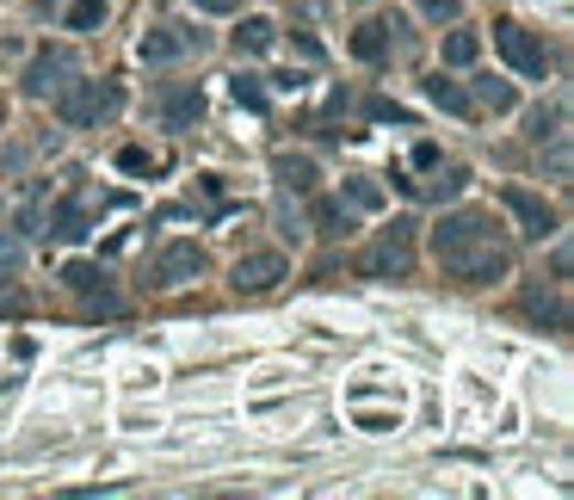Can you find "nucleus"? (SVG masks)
I'll return each mask as SVG.
<instances>
[{
    "instance_id": "7",
    "label": "nucleus",
    "mask_w": 574,
    "mask_h": 500,
    "mask_svg": "<svg viewBox=\"0 0 574 500\" xmlns=\"http://www.w3.org/2000/svg\"><path fill=\"white\" fill-rule=\"evenodd\" d=\"M500 204L512 210V222H519V235H526V241H550V235L562 229L556 210H550L538 192H526V186H507V192H500Z\"/></svg>"
},
{
    "instance_id": "13",
    "label": "nucleus",
    "mask_w": 574,
    "mask_h": 500,
    "mask_svg": "<svg viewBox=\"0 0 574 500\" xmlns=\"http://www.w3.org/2000/svg\"><path fill=\"white\" fill-rule=\"evenodd\" d=\"M272 173H279V186L296 192V198H310L315 180H322V167H315V155H296V149H284L279 161H272Z\"/></svg>"
},
{
    "instance_id": "20",
    "label": "nucleus",
    "mask_w": 574,
    "mask_h": 500,
    "mask_svg": "<svg viewBox=\"0 0 574 500\" xmlns=\"http://www.w3.org/2000/svg\"><path fill=\"white\" fill-rule=\"evenodd\" d=\"M526 315L531 322H543V328H568V303H562V291H526Z\"/></svg>"
},
{
    "instance_id": "3",
    "label": "nucleus",
    "mask_w": 574,
    "mask_h": 500,
    "mask_svg": "<svg viewBox=\"0 0 574 500\" xmlns=\"http://www.w3.org/2000/svg\"><path fill=\"white\" fill-rule=\"evenodd\" d=\"M414 217H396V229L377 241V248L358 253V279H408L414 272Z\"/></svg>"
},
{
    "instance_id": "12",
    "label": "nucleus",
    "mask_w": 574,
    "mask_h": 500,
    "mask_svg": "<svg viewBox=\"0 0 574 500\" xmlns=\"http://www.w3.org/2000/svg\"><path fill=\"white\" fill-rule=\"evenodd\" d=\"M44 235H56V241H87V235H94V192H75V198L50 204Z\"/></svg>"
},
{
    "instance_id": "25",
    "label": "nucleus",
    "mask_w": 574,
    "mask_h": 500,
    "mask_svg": "<svg viewBox=\"0 0 574 500\" xmlns=\"http://www.w3.org/2000/svg\"><path fill=\"white\" fill-rule=\"evenodd\" d=\"M63 25L68 32H99V25H106V0H75L63 13Z\"/></svg>"
},
{
    "instance_id": "27",
    "label": "nucleus",
    "mask_w": 574,
    "mask_h": 500,
    "mask_svg": "<svg viewBox=\"0 0 574 500\" xmlns=\"http://www.w3.org/2000/svg\"><path fill=\"white\" fill-rule=\"evenodd\" d=\"M25 267V235L19 229H0V279H13Z\"/></svg>"
},
{
    "instance_id": "28",
    "label": "nucleus",
    "mask_w": 574,
    "mask_h": 500,
    "mask_svg": "<svg viewBox=\"0 0 574 500\" xmlns=\"http://www.w3.org/2000/svg\"><path fill=\"white\" fill-rule=\"evenodd\" d=\"M229 94H235V106L266 111V80H260V75H235V80H229Z\"/></svg>"
},
{
    "instance_id": "11",
    "label": "nucleus",
    "mask_w": 574,
    "mask_h": 500,
    "mask_svg": "<svg viewBox=\"0 0 574 500\" xmlns=\"http://www.w3.org/2000/svg\"><path fill=\"white\" fill-rule=\"evenodd\" d=\"M155 118L167 130H186V124H198L204 118V94H198V80H167L155 94Z\"/></svg>"
},
{
    "instance_id": "1",
    "label": "nucleus",
    "mask_w": 574,
    "mask_h": 500,
    "mask_svg": "<svg viewBox=\"0 0 574 500\" xmlns=\"http://www.w3.org/2000/svg\"><path fill=\"white\" fill-rule=\"evenodd\" d=\"M118 106H124L118 80H94V75H75L63 94H56V118H63L68 130H99L106 118H118Z\"/></svg>"
},
{
    "instance_id": "5",
    "label": "nucleus",
    "mask_w": 574,
    "mask_h": 500,
    "mask_svg": "<svg viewBox=\"0 0 574 500\" xmlns=\"http://www.w3.org/2000/svg\"><path fill=\"white\" fill-rule=\"evenodd\" d=\"M198 50H204V32H198V25H180V19H173V25L142 32L137 56H142L149 68H161V63H180V56H198Z\"/></svg>"
},
{
    "instance_id": "33",
    "label": "nucleus",
    "mask_w": 574,
    "mask_h": 500,
    "mask_svg": "<svg viewBox=\"0 0 574 500\" xmlns=\"http://www.w3.org/2000/svg\"><path fill=\"white\" fill-rule=\"evenodd\" d=\"M303 80H310V75H296V68H284V75H272V87H279V94H303Z\"/></svg>"
},
{
    "instance_id": "19",
    "label": "nucleus",
    "mask_w": 574,
    "mask_h": 500,
    "mask_svg": "<svg viewBox=\"0 0 574 500\" xmlns=\"http://www.w3.org/2000/svg\"><path fill=\"white\" fill-rule=\"evenodd\" d=\"M353 56L358 63H383L389 56V19H365L353 32Z\"/></svg>"
},
{
    "instance_id": "32",
    "label": "nucleus",
    "mask_w": 574,
    "mask_h": 500,
    "mask_svg": "<svg viewBox=\"0 0 574 500\" xmlns=\"http://www.w3.org/2000/svg\"><path fill=\"white\" fill-rule=\"evenodd\" d=\"M118 167H124V173H149L155 161H149V149H124V155H118Z\"/></svg>"
},
{
    "instance_id": "9",
    "label": "nucleus",
    "mask_w": 574,
    "mask_h": 500,
    "mask_svg": "<svg viewBox=\"0 0 574 500\" xmlns=\"http://www.w3.org/2000/svg\"><path fill=\"white\" fill-rule=\"evenodd\" d=\"M75 80V56L68 50H37L32 68H25V99H56Z\"/></svg>"
},
{
    "instance_id": "15",
    "label": "nucleus",
    "mask_w": 574,
    "mask_h": 500,
    "mask_svg": "<svg viewBox=\"0 0 574 500\" xmlns=\"http://www.w3.org/2000/svg\"><path fill=\"white\" fill-rule=\"evenodd\" d=\"M310 222L327 235V241H340V235H353V229H358V210H353L346 198H315Z\"/></svg>"
},
{
    "instance_id": "18",
    "label": "nucleus",
    "mask_w": 574,
    "mask_h": 500,
    "mask_svg": "<svg viewBox=\"0 0 574 500\" xmlns=\"http://www.w3.org/2000/svg\"><path fill=\"white\" fill-rule=\"evenodd\" d=\"M464 186H469L464 167H438L433 180H414V192H420V198H433V204H457V198H464Z\"/></svg>"
},
{
    "instance_id": "10",
    "label": "nucleus",
    "mask_w": 574,
    "mask_h": 500,
    "mask_svg": "<svg viewBox=\"0 0 574 500\" xmlns=\"http://www.w3.org/2000/svg\"><path fill=\"white\" fill-rule=\"evenodd\" d=\"M481 235H495V217H488V210H445V217L433 222V253L469 248Z\"/></svg>"
},
{
    "instance_id": "23",
    "label": "nucleus",
    "mask_w": 574,
    "mask_h": 500,
    "mask_svg": "<svg viewBox=\"0 0 574 500\" xmlns=\"http://www.w3.org/2000/svg\"><path fill=\"white\" fill-rule=\"evenodd\" d=\"M438 56H445V68H469V63L481 56V37H476V32H445Z\"/></svg>"
},
{
    "instance_id": "6",
    "label": "nucleus",
    "mask_w": 574,
    "mask_h": 500,
    "mask_svg": "<svg viewBox=\"0 0 574 500\" xmlns=\"http://www.w3.org/2000/svg\"><path fill=\"white\" fill-rule=\"evenodd\" d=\"M204 248L198 241H167V248L155 253V272H149V284L155 291H180V284H192V279H204Z\"/></svg>"
},
{
    "instance_id": "16",
    "label": "nucleus",
    "mask_w": 574,
    "mask_h": 500,
    "mask_svg": "<svg viewBox=\"0 0 574 500\" xmlns=\"http://www.w3.org/2000/svg\"><path fill=\"white\" fill-rule=\"evenodd\" d=\"M469 99L476 106H488L495 118H507V111H519V87L512 80H500V75H476V87H469Z\"/></svg>"
},
{
    "instance_id": "31",
    "label": "nucleus",
    "mask_w": 574,
    "mask_h": 500,
    "mask_svg": "<svg viewBox=\"0 0 574 500\" xmlns=\"http://www.w3.org/2000/svg\"><path fill=\"white\" fill-rule=\"evenodd\" d=\"M371 118L377 124H414V118H408L402 106H389V99H371Z\"/></svg>"
},
{
    "instance_id": "24",
    "label": "nucleus",
    "mask_w": 574,
    "mask_h": 500,
    "mask_svg": "<svg viewBox=\"0 0 574 500\" xmlns=\"http://www.w3.org/2000/svg\"><path fill=\"white\" fill-rule=\"evenodd\" d=\"M538 149H543V173H550V180H568V173H574V155H568V130H556V137H543Z\"/></svg>"
},
{
    "instance_id": "8",
    "label": "nucleus",
    "mask_w": 574,
    "mask_h": 500,
    "mask_svg": "<svg viewBox=\"0 0 574 500\" xmlns=\"http://www.w3.org/2000/svg\"><path fill=\"white\" fill-rule=\"evenodd\" d=\"M284 272H291V260H284L279 248H253V253H241V260H235V279L229 284L241 291V297H260V291H272Z\"/></svg>"
},
{
    "instance_id": "2",
    "label": "nucleus",
    "mask_w": 574,
    "mask_h": 500,
    "mask_svg": "<svg viewBox=\"0 0 574 500\" xmlns=\"http://www.w3.org/2000/svg\"><path fill=\"white\" fill-rule=\"evenodd\" d=\"M438 267H445V279H457V284H495V279L512 272V241L495 229V235H481V241H469V248L438 253Z\"/></svg>"
},
{
    "instance_id": "17",
    "label": "nucleus",
    "mask_w": 574,
    "mask_h": 500,
    "mask_svg": "<svg viewBox=\"0 0 574 500\" xmlns=\"http://www.w3.org/2000/svg\"><path fill=\"white\" fill-rule=\"evenodd\" d=\"M272 44H279V25H272L266 13H253V19L235 25V50H241V56H266Z\"/></svg>"
},
{
    "instance_id": "26",
    "label": "nucleus",
    "mask_w": 574,
    "mask_h": 500,
    "mask_svg": "<svg viewBox=\"0 0 574 500\" xmlns=\"http://www.w3.org/2000/svg\"><path fill=\"white\" fill-rule=\"evenodd\" d=\"M63 279L75 284V291H87V297H106V291H111V272L106 267H68Z\"/></svg>"
},
{
    "instance_id": "21",
    "label": "nucleus",
    "mask_w": 574,
    "mask_h": 500,
    "mask_svg": "<svg viewBox=\"0 0 574 500\" xmlns=\"http://www.w3.org/2000/svg\"><path fill=\"white\" fill-rule=\"evenodd\" d=\"M340 198L353 204L358 217H371V210H383V186H377L371 173H353V180H346V186H340Z\"/></svg>"
},
{
    "instance_id": "30",
    "label": "nucleus",
    "mask_w": 574,
    "mask_h": 500,
    "mask_svg": "<svg viewBox=\"0 0 574 500\" xmlns=\"http://www.w3.org/2000/svg\"><path fill=\"white\" fill-rule=\"evenodd\" d=\"M420 13L433 19V25H451V19L464 13V7H457V0H420Z\"/></svg>"
},
{
    "instance_id": "29",
    "label": "nucleus",
    "mask_w": 574,
    "mask_h": 500,
    "mask_svg": "<svg viewBox=\"0 0 574 500\" xmlns=\"http://www.w3.org/2000/svg\"><path fill=\"white\" fill-rule=\"evenodd\" d=\"M556 130H562V106H538V111L526 118V137H531V142L556 137Z\"/></svg>"
},
{
    "instance_id": "35",
    "label": "nucleus",
    "mask_w": 574,
    "mask_h": 500,
    "mask_svg": "<svg viewBox=\"0 0 574 500\" xmlns=\"http://www.w3.org/2000/svg\"><path fill=\"white\" fill-rule=\"evenodd\" d=\"M291 44H296V50H303V56H310V63H322V44H315V37H310V32H303V25H296V37H291Z\"/></svg>"
},
{
    "instance_id": "4",
    "label": "nucleus",
    "mask_w": 574,
    "mask_h": 500,
    "mask_svg": "<svg viewBox=\"0 0 574 500\" xmlns=\"http://www.w3.org/2000/svg\"><path fill=\"white\" fill-rule=\"evenodd\" d=\"M495 50L507 56L512 75H526V80H550V63H556V56H550V44H543L538 32H526L519 19H500V25H495Z\"/></svg>"
},
{
    "instance_id": "22",
    "label": "nucleus",
    "mask_w": 574,
    "mask_h": 500,
    "mask_svg": "<svg viewBox=\"0 0 574 500\" xmlns=\"http://www.w3.org/2000/svg\"><path fill=\"white\" fill-rule=\"evenodd\" d=\"M44 222H50V186H32V192H25V204H19L13 229L19 235H44Z\"/></svg>"
},
{
    "instance_id": "34",
    "label": "nucleus",
    "mask_w": 574,
    "mask_h": 500,
    "mask_svg": "<svg viewBox=\"0 0 574 500\" xmlns=\"http://www.w3.org/2000/svg\"><path fill=\"white\" fill-rule=\"evenodd\" d=\"M192 7H198V13H241V0H192Z\"/></svg>"
},
{
    "instance_id": "14",
    "label": "nucleus",
    "mask_w": 574,
    "mask_h": 500,
    "mask_svg": "<svg viewBox=\"0 0 574 500\" xmlns=\"http://www.w3.org/2000/svg\"><path fill=\"white\" fill-rule=\"evenodd\" d=\"M420 94L433 99L438 111H457V118H469V111H476V99H469V87H457V80H451L445 68H438V75H426V80H420Z\"/></svg>"
}]
</instances>
